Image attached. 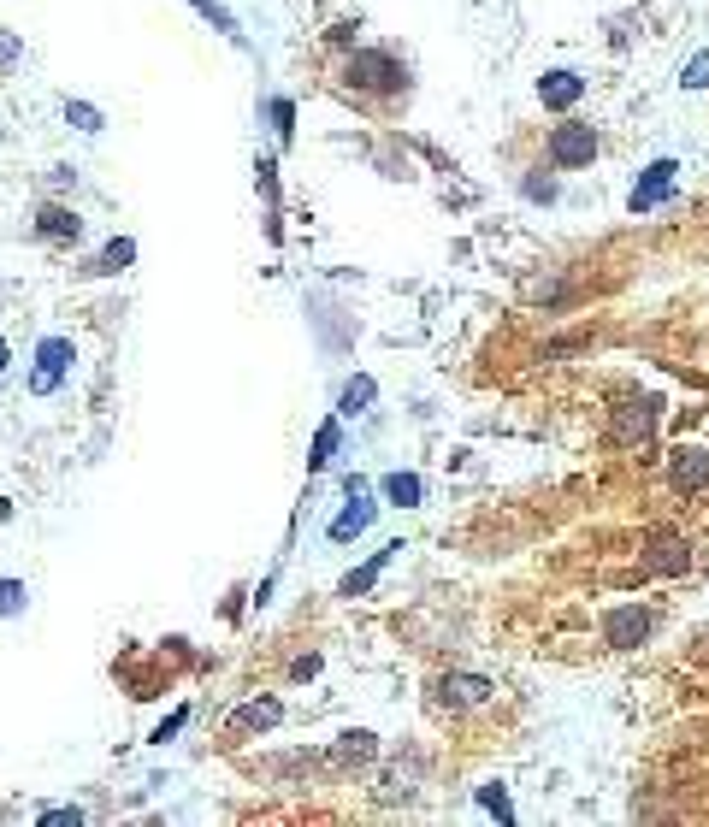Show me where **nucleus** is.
Instances as JSON below:
<instances>
[{
    "mask_svg": "<svg viewBox=\"0 0 709 827\" xmlns=\"http://www.w3.org/2000/svg\"><path fill=\"white\" fill-rule=\"evenodd\" d=\"M355 89H367V95H402L408 89V71L379 54V48H361V54H349V71H343Z\"/></svg>",
    "mask_w": 709,
    "mask_h": 827,
    "instance_id": "f257e3e1",
    "label": "nucleus"
},
{
    "mask_svg": "<svg viewBox=\"0 0 709 827\" xmlns=\"http://www.w3.org/2000/svg\"><path fill=\"white\" fill-rule=\"evenodd\" d=\"M591 154H597V130L591 125L568 119V125L550 130V166L556 172H580V166H591Z\"/></svg>",
    "mask_w": 709,
    "mask_h": 827,
    "instance_id": "f03ea898",
    "label": "nucleus"
},
{
    "mask_svg": "<svg viewBox=\"0 0 709 827\" xmlns=\"http://www.w3.org/2000/svg\"><path fill=\"white\" fill-rule=\"evenodd\" d=\"M650 627H656V615L650 609H609V621H603V644H615V650H633V644H645Z\"/></svg>",
    "mask_w": 709,
    "mask_h": 827,
    "instance_id": "7ed1b4c3",
    "label": "nucleus"
},
{
    "mask_svg": "<svg viewBox=\"0 0 709 827\" xmlns=\"http://www.w3.org/2000/svg\"><path fill=\"white\" fill-rule=\"evenodd\" d=\"M668 485L674 491H704L709 485V449H698V444H680L674 455H668Z\"/></svg>",
    "mask_w": 709,
    "mask_h": 827,
    "instance_id": "20e7f679",
    "label": "nucleus"
},
{
    "mask_svg": "<svg viewBox=\"0 0 709 827\" xmlns=\"http://www.w3.org/2000/svg\"><path fill=\"white\" fill-rule=\"evenodd\" d=\"M65 367H71V343L65 337H48L42 349H36V373H30V396H48L54 384L65 379Z\"/></svg>",
    "mask_w": 709,
    "mask_h": 827,
    "instance_id": "39448f33",
    "label": "nucleus"
},
{
    "mask_svg": "<svg viewBox=\"0 0 709 827\" xmlns=\"http://www.w3.org/2000/svg\"><path fill=\"white\" fill-rule=\"evenodd\" d=\"M674 172H680L674 160H656V166H650V178L627 195V207H633V213H650L656 201H668V190H674Z\"/></svg>",
    "mask_w": 709,
    "mask_h": 827,
    "instance_id": "423d86ee",
    "label": "nucleus"
},
{
    "mask_svg": "<svg viewBox=\"0 0 709 827\" xmlns=\"http://www.w3.org/2000/svg\"><path fill=\"white\" fill-rule=\"evenodd\" d=\"M580 95H585V77H580V71H550V77L538 83V101H544V107H556V113H568Z\"/></svg>",
    "mask_w": 709,
    "mask_h": 827,
    "instance_id": "0eeeda50",
    "label": "nucleus"
},
{
    "mask_svg": "<svg viewBox=\"0 0 709 827\" xmlns=\"http://www.w3.org/2000/svg\"><path fill=\"white\" fill-rule=\"evenodd\" d=\"M438 692H444V703L467 709V703H485L497 686H491V680H479V674H444V680H438Z\"/></svg>",
    "mask_w": 709,
    "mask_h": 827,
    "instance_id": "6e6552de",
    "label": "nucleus"
},
{
    "mask_svg": "<svg viewBox=\"0 0 709 827\" xmlns=\"http://www.w3.org/2000/svg\"><path fill=\"white\" fill-rule=\"evenodd\" d=\"M36 231H42L48 243H77V231H83V219H77L71 207H60V201H48V207L36 213Z\"/></svg>",
    "mask_w": 709,
    "mask_h": 827,
    "instance_id": "1a4fd4ad",
    "label": "nucleus"
},
{
    "mask_svg": "<svg viewBox=\"0 0 709 827\" xmlns=\"http://www.w3.org/2000/svg\"><path fill=\"white\" fill-rule=\"evenodd\" d=\"M645 568H650V573H680V568H686V538H674V532H656V538H650Z\"/></svg>",
    "mask_w": 709,
    "mask_h": 827,
    "instance_id": "9d476101",
    "label": "nucleus"
},
{
    "mask_svg": "<svg viewBox=\"0 0 709 827\" xmlns=\"http://www.w3.org/2000/svg\"><path fill=\"white\" fill-rule=\"evenodd\" d=\"M278 715H284V703H278V698H255V703H243V709L231 715V733H260V727H278Z\"/></svg>",
    "mask_w": 709,
    "mask_h": 827,
    "instance_id": "9b49d317",
    "label": "nucleus"
},
{
    "mask_svg": "<svg viewBox=\"0 0 709 827\" xmlns=\"http://www.w3.org/2000/svg\"><path fill=\"white\" fill-rule=\"evenodd\" d=\"M367 526H373V503H367V491H355V503L331 520V538H337V544H349V538H361Z\"/></svg>",
    "mask_w": 709,
    "mask_h": 827,
    "instance_id": "f8f14e48",
    "label": "nucleus"
},
{
    "mask_svg": "<svg viewBox=\"0 0 709 827\" xmlns=\"http://www.w3.org/2000/svg\"><path fill=\"white\" fill-rule=\"evenodd\" d=\"M650 426H656V408H650V402H633V408H621V420H615V438H621V444H645Z\"/></svg>",
    "mask_w": 709,
    "mask_h": 827,
    "instance_id": "ddd939ff",
    "label": "nucleus"
},
{
    "mask_svg": "<svg viewBox=\"0 0 709 827\" xmlns=\"http://www.w3.org/2000/svg\"><path fill=\"white\" fill-rule=\"evenodd\" d=\"M396 550H402V544H385V550H373V562H367V568H355L349 579H343V597H361V591H367V585L385 573V562L396 556Z\"/></svg>",
    "mask_w": 709,
    "mask_h": 827,
    "instance_id": "4468645a",
    "label": "nucleus"
},
{
    "mask_svg": "<svg viewBox=\"0 0 709 827\" xmlns=\"http://www.w3.org/2000/svg\"><path fill=\"white\" fill-rule=\"evenodd\" d=\"M379 757V739L373 733H343V745H337V763L355 768V763H373Z\"/></svg>",
    "mask_w": 709,
    "mask_h": 827,
    "instance_id": "2eb2a0df",
    "label": "nucleus"
},
{
    "mask_svg": "<svg viewBox=\"0 0 709 827\" xmlns=\"http://www.w3.org/2000/svg\"><path fill=\"white\" fill-rule=\"evenodd\" d=\"M385 497L396 503V509H414V503L426 497V485H420V473H390V479H385Z\"/></svg>",
    "mask_w": 709,
    "mask_h": 827,
    "instance_id": "dca6fc26",
    "label": "nucleus"
},
{
    "mask_svg": "<svg viewBox=\"0 0 709 827\" xmlns=\"http://www.w3.org/2000/svg\"><path fill=\"white\" fill-rule=\"evenodd\" d=\"M373 396H379V384H373V379H349V384H343V396H337V414H367Z\"/></svg>",
    "mask_w": 709,
    "mask_h": 827,
    "instance_id": "f3484780",
    "label": "nucleus"
},
{
    "mask_svg": "<svg viewBox=\"0 0 709 827\" xmlns=\"http://www.w3.org/2000/svg\"><path fill=\"white\" fill-rule=\"evenodd\" d=\"M130 260H136V243H125V237H119V243H107L101 255L89 260V272H125Z\"/></svg>",
    "mask_w": 709,
    "mask_h": 827,
    "instance_id": "a211bd4d",
    "label": "nucleus"
},
{
    "mask_svg": "<svg viewBox=\"0 0 709 827\" xmlns=\"http://www.w3.org/2000/svg\"><path fill=\"white\" fill-rule=\"evenodd\" d=\"M65 125H77V130H101L107 119H101V107H89V101H65Z\"/></svg>",
    "mask_w": 709,
    "mask_h": 827,
    "instance_id": "6ab92c4d",
    "label": "nucleus"
},
{
    "mask_svg": "<svg viewBox=\"0 0 709 827\" xmlns=\"http://www.w3.org/2000/svg\"><path fill=\"white\" fill-rule=\"evenodd\" d=\"M331 455H337V426L325 420V426H320V438H314V455H308V467H325Z\"/></svg>",
    "mask_w": 709,
    "mask_h": 827,
    "instance_id": "aec40b11",
    "label": "nucleus"
},
{
    "mask_svg": "<svg viewBox=\"0 0 709 827\" xmlns=\"http://www.w3.org/2000/svg\"><path fill=\"white\" fill-rule=\"evenodd\" d=\"M680 83H686V89H704V83H709V48H698V54H692V65H686V77H680Z\"/></svg>",
    "mask_w": 709,
    "mask_h": 827,
    "instance_id": "412c9836",
    "label": "nucleus"
},
{
    "mask_svg": "<svg viewBox=\"0 0 709 827\" xmlns=\"http://www.w3.org/2000/svg\"><path fill=\"white\" fill-rule=\"evenodd\" d=\"M24 609V585L18 579H0V615H18Z\"/></svg>",
    "mask_w": 709,
    "mask_h": 827,
    "instance_id": "4be33fe9",
    "label": "nucleus"
},
{
    "mask_svg": "<svg viewBox=\"0 0 709 827\" xmlns=\"http://www.w3.org/2000/svg\"><path fill=\"white\" fill-rule=\"evenodd\" d=\"M42 827H83V810H42Z\"/></svg>",
    "mask_w": 709,
    "mask_h": 827,
    "instance_id": "5701e85b",
    "label": "nucleus"
},
{
    "mask_svg": "<svg viewBox=\"0 0 709 827\" xmlns=\"http://www.w3.org/2000/svg\"><path fill=\"white\" fill-rule=\"evenodd\" d=\"M290 119H296V107H290V101H272V130H278L284 142H290Z\"/></svg>",
    "mask_w": 709,
    "mask_h": 827,
    "instance_id": "b1692460",
    "label": "nucleus"
},
{
    "mask_svg": "<svg viewBox=\"0 0 709 827\" xmlns=\"http://www.w3.org/2000/svg\"><path fill=\"white\" fill-rule=\"evenodd\" d=\"M184 721H190V709H172V715H166V721H160V727H154V739H160V745H166V739H172V733H178V727H184Z\"/></svg>",
    "mask_w": 709,
    "mask_h": 827,
    "instance_id": "393cba45",
    "label": "nucleus"
},
{
    "mask_svg": "<svg viewBox=\"0 0 709 827\" xmlns=\"http://www.w3.org/2000/svg\"><path fill=\"white\" fill-rule=\"evenodd\" d=\"M479 804H485V810H497V816H509V798H503V786H479Z\"/></svg>",
    "mask_w": 709,
    "mask_h": 827,
    "instance_id": "a878e982",
    "label": "nucleus"
},
{
    "mask_svg": "<svg viewBox=\"0 0 709 827\" xmlns=\"http://www.w3.org/2000/svg\"><path fill=\"white\" fill-rule=\"evenodd\" d=\"M314 674H320V656H302V662L290 668V680H314Z\"/></svg>",
    "mask_w": 709,
    "mask_h": 827,
    "instance_id": "bb28decb",
    "label": "nucleus"
},
{
    "mask_svg": "<svg viewBox=\"0 0 709 827\" xmlns=\"http://www.w3.org/2000/svg\"><path fill=\"white\" fill-rule=\"evenodd\" d=\"M526 195H532V201H550V195H556V184H550V178H544V184H538V178H526Z\"/></svg>",
    "mask_w": 709,
    "mask_h": 827,
    "instance_id": "cd10ccee",
    "label": "nucleus"
},
{
    "mask_svg": "<svg viewBox=\"0 0 709 827\" xmlns=\"http://www.w3.org/2000/svg\"><path fill=\"white\" fill-rule=\"evenodd\" d=\"M0 373H6V343H0Z\"/></svg>",
    "mask_w": 709,
    "mask_h": 827,
    "instance_id": "c85d7f7f",
    "label": "nucleus"
}]
</instances>
